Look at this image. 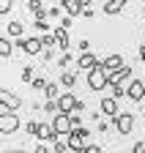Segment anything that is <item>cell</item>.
<instances>
[{"label": "cell", "instance_id": "obj_18", "mask_svg": "<svg viewBox=\"0 0 145 153\" xmlns=\"http://www.w3.org/2000/svg\"><path fill=\"white\" fill-rule=\"evenodd\" d=\"M39 140H52L55 142L58 140V134H55V128H52V123H39V134H36Z\"/></svg>", "mask_w": 145, "mask_h": 153}, {"label": "cell", "instance_id": "obj_34", "mask_svg": "<svg viewBox=\"0 0 145 153\" xmlns=\"http://www.w3.org/2000/svg\"><path fill=\"white\" fill-rule=\"evenodd\" d=\"M11 3H14V0H0V14H3V16L11 11Z\"/></svg>", "mask_w": 145, "mask_h": 153}, {"label": "cell", "instance_id": "obj_38", "mask_svg": "<svg viewBox=\"0 0 145 153\" xmlns=\"http://www.w3.org/2000/svg\"><path fill=\"white\" fill-rule=\"evenodd\" d=\"M80 49H82V52H88V49H90V41H88V38H82V41H80Z\"/></svg>", "mask_w": 145, "mask_h": 153}, {"label": "cell", "instance_id": "obj_19", "mask_svg": "<svg viewBox=\"0 0 145 153\" xmlns=\"http://www.w3.org/2000/svg\"><path fill=\"white\" fill-rule=\"evenodd\" d=\"M6 30H8V36H11V38H16V41H19L25 27H22V22H16V19H14V22H8V25H6Z\"/></svg>", "mask_w": 145, "mask_h": 153}, {"label": "cell", "instance_id": "obj_29", "mask_svg": "<svg viewBox=\"0 0 145 153\" xmlns=\"http://www.w3.org/2000/svg\"><path fill=\"white\" fill-rule=\"evenodd\" d=\"M33 25H36V30H41V33H47V30H49V19H36Z\"/></svg>", "mask_w": 145, "mask_h": 153}, {"label": "cell", "instance_id": "obj_35", "mask_svg": "<svg viewBox=\"0 0 145 153\" xmlns=\"http://www.w3.org/2000/svg\"><path fill=\"white\" fill-rule=\"evenodd\" d=\"M41 57H44L47 63H52V60H55V47H52V49H44V55H41Z\"/></svg>", "mask_w": 145, "mask_h": 153}, {"label": "cell", "instance_id": "obj_14", "mask_svg": "<svg viewBox=\"0 0 145 153\" xmlns=\"http://www.w3.org/2000/svg\"><path fill=\"white\" fill-rule=\"evenodd\" d=\"M52 36H55V41H58V49H60V52H68V49H71L68 30H63V27H55V30H52Z\"/></svg>", "mask_w": 145, "mask_h": 153}, {"label": "cell", "instance_id": "obj_3", "mask_svg": "<svg viewBox=\"0 0 145 153\" xmlns=\"http://www.w3.org/2000/svg\"><path fill=\"white\" fill-rule=\"evenodd\" d=\"M88 128L85 126H80V128H74V131H71L68 134V137H66V142H68V148L71 150H74V153H82L85 150V145H88Z\"/></svg>", "mask_w": 145, "mask_h": 153}, {"label": "cell", "instance_id": "obj_36", "mask_svg": "<svg viewBox=\"0 0 145 153\" xmlns=\"http://www.w3.org/2000/svg\"><path fill=\"white\" fill-rule=\"evenodd\" d=\"M132 153H145V142H134L132 145Z\"/></svg>", "mask_w": 145, "mask_h": 153}, {"label": "cell", "instance_id": "obj_7", "mask_svg": "<svg viewBox=\"0 0 145 153\" xmlns=\"http://www.w3.org/2000/svg\"><path fill=\"white\" fill-rule=\"evenodd\" d=\"M126 99L142 104V99H145V82L142 79H129V85H126Z\"/></svg>", "mask_w": 145, "mask_h": 153}, {"label": "cell", "instance_id": "obj_22", "mask_svg": "<svg viewBox=\"0 0 145 153\" xmlns=\"http://www.w3.org/2000/svg\"><path fill=\"white\" fill-rule=\"evenodd\" d=\"M41 109L49 112V115H58V112H60V109H58V99H47V104H44Z\"/></svg>", "mask_w": 145, "mask_h": 153}, {"label": "cell", "instance_id": "obj_12", "mask_svg": "<svg viewBox=\"0 0 145 153\" xmlns=\"http://www.w3.org/2000/svg\"><path fill=\"white\" fill-rule=\"evenodd\" d=\"M96 66H101V60H99L96 55H90V52H82V55L77 57V68H80V71H93Z\"/></svg>", "mask_w": 145, "mask_h": 153}, {"label": "cell", "instance_id": "obj_33", "mask_svg": "<svg viewBox=\"0 0 145 153\" xmlns=\"http://www.w3.org/2000/svg\"><path fill=\"white\" fill-rule=\"evenodd\" d=\"M112 96H115V99L126 96V85H112Z\"/></svg>", "mask_w": 145, "mask_h": 153}, {"label": "cell", "instance_id": "obj_43", "mask_svg": "<svg viewBox=\"0 0 145 153\" xmlns=\"http://www.w3.org/2000/svg\"><path fill=\"white\" fill-rule=\"evenodd\" d=\"M96 3V0H82V6H93Z\"/></svg>", "mask_w": 145, "mask_h": 153}, {"label": "cell", "instance_id": "obj_25", "mask_svg": "<svg viewBox=\"0 0 145 153\" xmlns=\"http://www.w3.org/2000/svg\"><path fill=\"white\" fill-rule=\"evenodd\" d=\"M60 14H66V11H63V6H52V8L47 11V16H49V19H58V22H60V19H63Z\"/></svg>", "mask_w": 145, "mask_h": 153}, {"label": "cell", "instance_id": "obj_24", "mask_svg": "<svg viewBox=\"0 0 145 153\" xmlns=\"http://www.w3.org/2000/svg\"><path fill=\"white\" fill-rule=\"evenodd\" d=\"M44 96H47V99H58V96H60V93H58V82H49V85L44 88Z\"/></svg>", "mask_w": 145, "mask_h": 153}, {"label": "cell", "instance_id": "obj_6", "mask_svg": "<svg viewBox=\"0 0 145 153\" xmlns=\"http://www.w3.org/2000/svg\"><path fill=\"white\" fill-rule=\"evenodd\" d=\"M80 101H82V99H77L71 90H66V93L58 96V109H60L63 115H71V112H77V109H80Z\"/></svg>", "mask_w": 145, "mask_h": 153}, {"label": "cell", "instance_id": "obj_10", "mask_svg": "<svg viewBox=\"0 0 145 153\" xmlns=\"http://www.w3.org/2000/svg\"><path fill=\"white\" fill-rule=\"evenodd\" d=\"M126 66V60H123V55H107L104 60H101V68L107 71V74H115V71H120Z\"/></svg>", "mask_w": 145, "mask_h": 153}, {"label": "cell", "instance_id": "obj_31", "mask_svg": "<svg viewBox=\"0 0 145 153\" xmlns=\"http://www.w3.org/2000/svg\"><path fill=\"white\" fill-rule=\"evenodd\" d=\"M25 131L30 134V137H36V134H39V123H36V120H30V123L25 126Z\"/></svg>", "mask_w": 145, "mask_h": 153}, {"label": "cell", "instance_id": "obj_8", "mask_svg": "<svg viewBox=\"0 0 145 153\" xmlns=\"http://www.w3.org/2000/svg\"><path fill=\"white\" fill-rule=\"evenodd\" d=\"M115 131L123 134V137H126V134H132L134 131V115L132 112H120L118 118H115Z\"/></svg>", "mask_w": 145, "mask_h": 153}, {"label": "cell", "instance_id": "obj_11", "mask_svg": "<svg viewBox=\"0 0 145 153\" xmlns=\"http://www.w3.org/2000/svg\"><path fill=\"white\" fill-rule=\"evenodd\" d=\"M0 101H3V107H6V109H14V112L22 107V99H19L16 93H11L8 88H3V90H0Z\"/></svg>", "mask_w": 145, "mask_h": 153}, {"label": "cell", "instance_id": "obj_41", "mask_svg": "<svg viewBox=\"0 0 145 153\" xmlns=\"http://www.w3.org/2000/svg\"><path fill=\"white\" fill-rule=\"evenodd\" d=\"M33 153H49V148H47V145H36V150H33Z\"/></svg>", "mask_w": 145, "mask_h": 153}, {"label": "cell", "instance_id": "obj_13", "mask_svg": "<svg viewBox=\"0 0 145 153\" xmlns=\"http://www.w3.org/2000/svg\"><path fill=\"white\" fill-rule=\"evenodd\" d=\"M60 6H63L66 16H80V14L85 11V6H82V0H60Z\"/></svg>", "mask_w": 145, "mask_h": 153}, {"label": "cell", "instance_id": "obj_1", "mask_svg": "<svg viewBox=\"0 0 145 153\" xmlns=\"http://www.w3.org/2000/svg\"><path fill=\"white\" fill-rule=\"evenodd\" d=\"M14 131H19V115H16L14 109H6V107H0V134H14Z\"/></svg>", "mask_w": 145, "mask_h": 153}, {"label": "cell", "instance_id": "obj_17", "mask_svg": "<svg viewBox=\"0 0 145 153\" xmlns=\"http://www.w3.org/2000/svg\"><path fill=\"white\" fill-rule=\"evenodd\" d=\"M28 11H30L36 19H49V16H47V8H44L41 0H28Z\"/></svg>", "mask_w": 145, "mask_h": 153}, {"label": "cell", "instance_id": "obj_37", "mask_svg": "<svg viewBox=\"0 0 145 153\" xmlns=\"http://www.w3.org/2000/svg\"><path fill=\"white\" fill-rule=\"evenodd\" d=\"M82 153H101V148H99V145H85Z\"/></svg>", "mask_w": 145, "mask_h": 153}, {"label": "cell", "instance_id": "obj_21", "mask_svg": "<svg viewBox=\"0 0 145 153\" xmlns=\"http://www.w3.org/2000/svg\"><path fill=\"white\" fill-rule=\"evenodd\" d=\"M0 57H3V60L11 57V41L8 38H0Z\"/></svg>", "mask_w": 145, "mask_h": 153}, {"label": "cell", "instance_id": "obj_30", "mask_svg": "<svg viewBox=\"0 0 145 153\" xmlns=\"http://www.w3.org/2000/svg\"><path fill=\"white\" fill-rule=\"evenodd\" d=\"M71 25H74V16H63L60 22H58V27H63V30H68Z\"/></svg>", "mask_w": 145, "mask_h": 153}, {"label": "cell", "instance_id": "obj_26", "mask_svg": "<svg viewBox=\"0 0 145 153\" xmlns=\"http://www.w3.org/2000/svg\"><path fill=\"white\" fill-rule=\"evenodd\" d=\"M41 41H44V47H47V49L58 47V41H55V36H52V33H44V36H41Z\"/></svg>", "mask_w": 145, "mask_h": 153}, {"label": "cell", "instance_id": "obj_5", "mask_svg": "<svg viewBox=\"0 0 145 153\" xmlns=\"http://www.w3.org/2000/svg\"><path fill=\"white\" fill-rule=\"evenodd\" d=\"M52 128H55L58 140H60V137H68V134L74 131V123H71V115H63V112H58L55 118H52Z\"/></svg>", "mask_w": 145, "mask_h": 153}, {"label": "cell", "instance_id": "obj_32", "mask_svg": "<svg viewBox=\"0 0 145 153\" xmlns=\"http://www.w3.org/2000/svg\"><path fill=\"white\" fill-rule=\"evenodd\" d=\"M68 63H71V55H68V52H63V55L58 57V66H60V68H66Z\"/></svg>", "mask_w": 145, "mask_h": 153}, {"label": "cell", "instance_id": "obj_40", "mask_svg": "<svg viewBox=\"0 0 145 153\" xmlns=\"http://www.w3.org/2000/svg\"><path fill=\"white\" fill-rule=\"evenodd\" d=\"M99 131H110V123H107V120H99Z\"/></svg>", "mask_w": 145, "mask_h": 153}, {"label": "cell", "instance_id": "obj_23", "mask_svg": "<svg viewBox=\"0 0 145 153\" xmlns=\"http://www.w3.org/2000/svg\"><path fill=\"white\" fill-rule=\"evenodd\" d=\"M22 82H33L36 79V71H33V66H22Z\"/></svg>", "mask_w": 145, "mask_h": 153}, {"label": "cell", "instance_id": "obj_9", "mask_svg": "<svg viewBox=\"0 0 145 153\" xmlns=\"http://www.w3.org/2000/svg\"><path fill=\"white\" fill-rule=\"evenodd\" d=\"M99 109L107 115V118H112V120L120 115V107H118V99H115V96H104L101 104H99Z\"/></svg>", "mask_w": 145, "mask_h": 153}, {"label": "cell", "instance_id": "obj_45", "mask_svg": "<svg viewBox=\"0 0 145 153\" xmlns=\"http://www.w3.org/2000/svg\"><path fill=\"white\" fill-rule=\"evenodd\" d=\"M142 112H145V99H142Z\"/></svg>", "mask_w": 145, "mask_h": 153}, {"label": "cell", "instance_id": "obj_28", "mask_svg": "<svg viewBox=\"0 0 145 153\" xmlns=\"http://www.w3.org/2000/svg\"><path fill=\"white\" fill-rule=\"evenodd\" d=\"M55 153H66V150H71L68 148V142H63V140H55V148H52Z\"/></svg>", "mask_w": 145, "mask_h": 153}, {"label": "cell", "instance_id": "obj_16", "mask_svg": "<svg viewBox=\"0 0 145 153\" xmlns=\"http://www.w3.org/2000/svg\"><path fill=\"white\" fill-rule=\"evenodd\" d=\"M126 79H132V66H123L120 71L110 74V88H112V85H123Z\"/></svg>", "mask_w": 145, "mask_h": 153}, {"label": "cell", "instance_id": "obj_47", "mask_svg": "<svg viewBox=\"0 0 145 153\" xmlns=\"http://www.w3.org/2000/svg\"><path fill=\"white\" fill-rule=\"evenodd\" d=\"M142 3H145V0H142Z\"/></svg>", "mask_w": 145, "mask_h": 153}, {"label": "cell", "instance_id": "obj_2", "mask_svg": "<svg viewBox=\"0 0 145 153\" xmlns=\"http://www.w3.org/2000/svg\"><path fill=\"white\" fill-rule=\"evenodd\" d=\"M88 88L93 93H101L104 88H110V74H107L101 66H96L93 71H88Z\"/></svg>", "mask_w": 145, "mask_h": 153}, {"label": "cell", "instance_id": "obj_27", "mask_svg": "<svg viewBox=\"0 0 145 153\" xmlns=\"http://www.w3.org/2000/svg\"><path fill=\"white\" fill-rule=\"evenodd\" d=\"M47 85H49V82H47V79H44V76H36V79H33V82H30V88H33V90H44V88H47Z\"/></svg>", "mask_w": 145, "mask_h": 153}, {"label": "cell", "instance_id": "obj_46", "mask_svg": "<svg viewBox=\"0 0 145 153\" xmlns=\"http://www.w3.org/2000/svg\"><path fill=\"white\" fill-rule=\"evenodd\" d=\"M142 14H145V3H142Z\"/></svg>", "mask_w": 145, "mask_h": 153}, {"label": "cell", "instance_id": "obj_15", "mask_svg": "<svg viewBox=\"0 0 145 153\" xmlns=\"http://www.w3.org/2000/svg\"><path fill=\"white\" fill-rule=\"evenodd\" d=\"M126 8V0H104V6H101V11L107 14V16H115V14H120Z\"/></svg>", "mask_w": 145, "mask_h": 153}, {"label": "cell", "instance_id": "obj_39", "mask_svg": "<svg viewBox=\"0 0 145 153\" xmlns=\"http://www.w3.org/2000/svg\"><path fill=\"white\" fill-rule=\"evenodd\" d=\"M96 11H93V6H85V11H82V16H93Z\"/></svg>", "mask_w": 145, "mask_h": 153}, {"label": "cell", "instance_id": "obj_42", "mask_svg": "<svg viewBox=\"0 0 145 153\" xmlns=\"http://www.w3.org/2000/svg\"><path fill=\"white\" fill-rule=\"evenodd\" d=\"M140 60H145V44L140 47Z\"/></svg>", "mask_w": 145, "mask_h": 153}, {"label": "cell", "instance_id": "obj_20", "mask_svg": "<svg viewBox=\"0 0 145 153\" xmlns=\"http://www.w3.org/2000/svg\"><path fill=\"white\" fill-rule=\"evenodd\" d=\"M60 85H63V88H74V85H77V74L63 71V74H60Z\"/></svg>", "mask_w": 145, "mask_h": 153}, {"label": "cell", "instance_id": "obj_4", "mask_svg": "<svg viewBox=\"0 0 145 153\" xmlns=\"http://www.w3.org/2000/svg\"><path fill=\"white\" fill-rule=\"evenodd\" d=\"M16 47H19L25 55H44V41H41V36H30V38H19L16 41Z\"/></svg>", "mask_w": 145, "mask_h": 153}, {"label": "cell", "instance_id": "obj_44", "mask_svg": "<svg viewBox=\"0 0 145 153\" xmlns=\"http://www.w3.org/2000/svg\"><path fill=\"white\" fill-rule=\"evenodd\" d=\"M3 153H28V150H3Z\"/></svg>", "mask_w": 145, "mask_h": 153}]
</instances>
